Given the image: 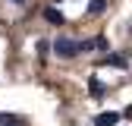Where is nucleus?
<instances>
[{
    "mask_svg": "<svg viewBox=\"0 0 132 126\" xmlns=\"http://www.w3.org/2000/svg\"><path fill=\"white\" fill-rule=\"evenodd\" d=\"M54 47H57L60 57H76V54H82V41H72V38H60Z\"/></svg>",
    "mask_w": 132,
    "mask_h": 126,
    "instance_id": "f257e3e1",
    "label": "nucleus"
},
{
    "mask_svg": "<svg viewBox=\"0 0 132 126\" xmlns=\"http://www.w3.org/2000/svg\"><path fill=\"white\" fill-rule=\"evenodd\" d=\"M120 120V114H113V110H107V114H101V117H94V126H113Z\"/></svg>",
    "mask_w": 132,
    "mask_h": 126,
    "instance_id": "f03ea898",
    "label": "nucleus"
},
{
    "mask_svg": "<svg viewBox=\"0 0 132 126\" xmlns=\"http://www.w3.org/2000/svg\"><path fill=\"white\" fill-rule=\"evenodd\" d=\"M44 19H51V22H63V16H60V10H44Z\"/></svg>",
    "mask_w": 132,
    "mask_h": 126,
    "instance_id": "7ed1b4c3",
    "label": "nucleus"
},
{
    "mask_svg": "<svg viewBox=\"0 0 132 126\" xmlns=\"http://www.w3.org/2000/svg\"><path fill=\"white\" fill-rule=\"evenodd\" d=\"M104 6H107V3H104V0H91V3H88V10H91V13H101Z\"/></svg>",
    "mask_w": 132,
    "mask_h": 126,
    "instance_id": "20e7f679",
    "label": "nucleus"
},
{
    "mask_svg": "<svg viewBox=\"0 0 132 126\" xmlns=\"http://www.w3.org/2000/svg\"><path fill=\"white\" fill-rule=\"evenodd\" d=\"M10 3H25V0H10Z\"/></svg>",
    "mask_w": 132,
    "mask_h": 126,
    "instance_id": "39448f33",
    "label": "nucleus"
}]
</instances>
